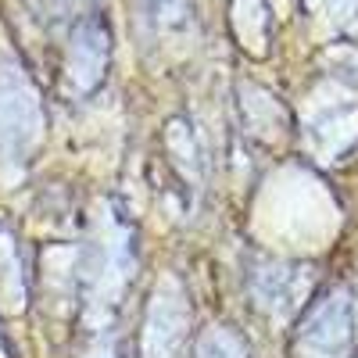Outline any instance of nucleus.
I'll list each match as a JSON object with an SVG mask.
<instances>
[{"label": "nucleus", "mask_w": 358, "mask_h": 358, "mask_svg": "<svg viewBox=\"0 0 358 358\" xmlns=\"http://www.w3.org/2000/svg\"><path fill=\"white\" fill-rule=\"evenodd\" d=\"M355 337V315L344 294H330L308 312L301 326V341L315 358H344Z\"/></svg>", "instance_id": "obj_1"}, {"label": "nucleus", "mask_w": 358, "mask_h": 358, "mask_svg": "<svg viewBox=\"0 0 358 358\" xmlns=\"http://www.w3.org/2000/svg\"><path fill=\"white\" fill-rule=\"evenodd\" d=\"M151 4H155V11H162L165 4H172V0H151Z\"/></svg>", "instance_id": "obj_2"}]
</instances>
